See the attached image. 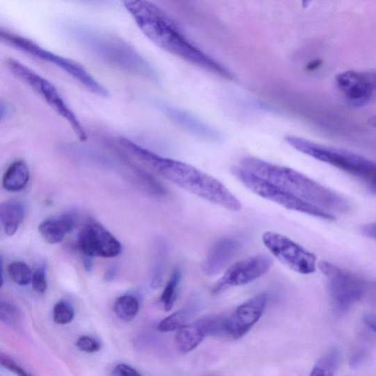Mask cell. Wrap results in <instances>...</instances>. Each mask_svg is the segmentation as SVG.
<instances>
[{"label": "cell", "mask_w": 376, "mask_h": 376, "mask_svg": "<svg viewBox=\"0 0 376 376\" xmlns=\"http://www.w3.org/2000/svg\"><path fill=\"white\" fill-rule=\"evenodd\" d=\"M177 331L176 343L179 351L183 353L192 352L206 336L198 322L184 325Z\"/></svg>", "instance_id": "19"}, {"label": "cell", "mask_w": 376, "mask_h": 376, "mask_svg": "<svg viewBox=\"0 0 376 376\" xmlns=\"http://www.w3.org/2000/svg\"><path fill=\"white\" fill-rule=\"evenodd\" d=\"M76 219V212L69 211L60 216L45 220L38 227V231L46 242L58 244L72 230Z\"/></svg>", "instance_id": "16"}, {"label": "cell", "mask_w": 376, "mask_h": 376, "mask_svg": "<svg viewBox=\"0 0 376 376\" xmlns=\"http://www.w3.org/2000/svg\"><path fill=\"white\" fill-rule=\"evenodd\" d=\"M84 256L113 258L122 251V244L111 233L96 222L87 223L81 230L77 241Z\"/></svg>", "instance_id": "12"}, {"label": "cell", "mask_w": 376, "mask_h": 376, "mask_svg": "<svg viewBox=\"0 0 376 376\" xmlns=\"http://www.w3.org/2000/svg\"><path fill=\"white\" fill-rule=\"evenodd\" d=\"M74 318V310L73 307L67 302H59L54 307V321L65 325L71 322Z\"/></svg>", "instance_id": "25"}, {"label": "cell", "mask_w": 376, "mask_h": 376, "mask_svg": "<svg viewBox=\"0 0 376 376\" xmlns=\"http://www.w3.org/2000/svg\"><path fill=\"white\" fill-rule=\"evenodd\" d=\"M366 327L373 332H375V316L374 314H368L363 318Z\"/></svg>", "instance_id": "33"}, {"label": "cell", "mask_w": 376, "mask_h": 376, "mask_svg": "<svg viewBox=\"0 0 376 376\" xmlns=\"http://www.w3.org/2000/svg\"><path fill=\"white\" fill-rule=\"evenodd\" d=\"M6 63L13 74L31 86L53 109L67 120L80 140H87L88 136L83 126L67 104L65 102L53 83L15 58H7Z\"/></svg>", "instance_id": "7"}, {"label": "cell", "mask_w": 376, "mask_h": 376, "mask_svg": "<svg viewBox=\"0 0 376 376\" xmlns=\"http://www.w3.org/2000/svg\"><path fill=\"white\" fill-rule=\"evenodd\" d=\"M342 352L338 347L328 350L316 363L310 375H334L341 366Z\"/></svg>", "instance_id": "20"}, {"label": "cell", "mask_w": 376, "mask_h": 376, "mask_svg": "<svg viewBox=\"0 0 376 376\" xmlns=\"http://www.w3.org/2000/svg\"><path fill=\"white\" fill-rule=\"evenodd\" d=\"M0 368L22 376L30 375L23 370L14 359L2 352H0Z\"/></svg>", "instance_id": "26"}, {"label": "cell", "mask_w": 376, "mask_h": 376, "mask_svg": "<svg viewBox=\"0 0 376 376\" xmlns=\"http://www.w3.org/2000/svg\"><path fill=\"white\" fill-rule=\"evenodd\" d=\"M159 108L168 120L193 136L207 141L215 142L222 139V135L214 128L186 110L166 103H160Z\"/></svg>", "instance_id": "14"}, {"label": "cell", "mask_w": 376, "mask_h": 376, "mask_svg": "<svg viewBox=\"0 0 376 376\" xmlns=\"http://www.w3.org/2000/svg\"><path fill=\"white\" fill-rule=\"evenodd\" d=\"M17 318V312L14 306L0 302V320L8 324L15 323Z\"/></svg>", "instance_id": "29"}, {"label": "cell", "mask_w": 376, "mask_h": 376, "mask_svg": "<svg viewBox=\"0 0 376 376\" xmlns=\"http://www.w3.org/2000/svg\"><path fill=\"white\" fill-rule=\"evenodd\" d=\"M360 231L362 236L370 238L375 239V223H370L363 225L360 228Z\"/></svg>", "instance_id": "32"}, {"label": "cell", "mask_w": 376, "mask_h": 376, "mask_svg": "<svg viewBox=\"0 0 376 376\" xmlns=\"http://www.w3.org/2000/svg\"><path fill=\"white\" fill-rule=\"evenodd\" d=\"M81 1L97 5H104L109 3L111 0H81Z\"/></svg>", "instance_id": "36"}, {"label": "cell", "mask_w": 376, "mask_h": 376, "mask_svg": "<svg viewBox=\"0 0 376 376\" xmlns=\"http://www.w3.org/2000/svg\"><path fill=\"white\" fill-rule=\"evenodd\" d=\"M319 268L327 279L332 302L339 313L346 312L366 297L368 284L364 279L327 261L320 262Z\"/></svg>", "instance_id": "8"}, {"label": "cell", "mask_w": 376, "mask_h": 376, "mask_svg": "<svg viewBox=\"0 0 376 376\" xmlns=\"http://www.w3.org/2000/svg\"><path fill=\"white\" fill-rule=\"evenodd\" d=\"M30 172L27 164L22 161L13 163L8 168L3 179V186L7 191L16 193L28 185Z\"/></svg>", "instance_id": "18"}, {"label": "cell", "mask_w": 376, "mask_h": 376, "mask_svg": "<svg viewBox=\"0 0 376 376\" xmlns=\"http://www.w3.org/2000/svg\"><path fill=\"white\" fill-rule=\"evenodd\" d=\"M113 375L116 376H140L141 374L135 368L126 364H120L116 366Z\"/></svg>", "instance_id": "31"}, {"label": "cell", "mask_w": 376, "mask_h": 376, "mask_svg": "<svg viewBox=\"0 0 376 376\" xmlns=\"http://www.w3.org/2000/svg\"><path fill=\"white\" fill-rule=\"evenodd\" d=\"M368 357V352L366 348H361L357 350L350 359V366L357 369L362 366Z\"/></svg>", "instance_id": "30"}, {"label": "cell", "mask_w": 376, "mask_h": 376, "mask_svg": "<svg viewBox=\"0 0 376 376\" xmlns=\"http://www.w3.org/2000/svg\"><path fill=\"white\" fill-rule=\"evenodd\" d=\"M121 2L142 33L167 53L222 79H234V76L222 64L192 44L172 19L149 0Z\"/></svg>", "instance_id": "1"}, {"label": "cell", "mask_w": 376, "mask_h": 376, "mask_svg": "<svg viewBox=\"0 0 376 376\" xmlns=\"http://www.w3.org/2000/svg\"><path fill=\"white\" fill-rule=\"evenodd\" d=\"M181 279V273L180 270L178 268L174 269L161 297V301L165 311H170L177 301V291Z\"/></svg>", "instance_id": "22"}, {"label": "cell", "mask_w": 376, "mask_h": 376, "mask_svg": "<svg viewBox=\"0 0 376 376\" xmlns=\"http://www.w3.org/2000/svg\"><path fill=\"white\" fill-rule=\"evenodd\" d=\"M240 247V240L234 238H224L217 241L202 263L204 273L210 277L220 274L236 256Z\"/></svg>", "instance_id": "15"}, {"label": "cell", "mask_w": 376, "mask_h": 376, "mask_svg": "<svg viewBox=\"0 0 376 376\" xmlns=\"http://www.w3.org/2000/svg\"><path fill=\"white\" fill-rule=\"evenodd\" d=\"M313 0H302V6L304 8H307Z\"/></svg>", "instance_id": "40"}, {"label": "cell", "mask_w": 376, "mask_h": 376, "mask_svg": "<svg viewBox=\"0 0 376 376\" xmlns=\"http://www.w3.org/2000/svg\"><path fill=\"white\" fill-rule=\"evenodd\" d=\"M240 167L332 215L346 213L351 209L347 199L340 194L291 167L254 157L243 158Z\"/></svg>", "instance_id": "3"}, {"label": "cell", "mask_w": 376, "mask_h": 376, "mask_svg": "<svg viewBox=\"0 0 376 376\" xmlns=\"http://www.w3.org/2000/svg\"><path fill=\"white\" fill-rule=\"evenodd\" d=\"M68 31L74 40L111 66L151 81L158 79L151 65L120 38L83 26H71Z\"/></svg>", "instance_id": "4"}, {"label": "cell", "mask_w": 376, "mask_h": 376, "mask_svg": "<svg viewBox=\"0 0 376 376\" xmlns=\"http://www.w3.org/2000/svg\"><path fill=\"white\" fill-rule=\"evenodd\" d=\"M6 115V107L3 105L2 103H0V122L4 118Z\"/></svg>", "instance_id": "38"}, {"label": "cell", "mask_w": 376, "mask_h": 376, "mask_svg": "<svg viewBox=\"0 0 376 376\" xmlns=\"http://www.w3.org/2000/svg\"><path fill=\"white\" fill-rule=\"evenodd\" d=\"M116 275V269L115 268H109L105 275V279L108 281H112Z\"/></svg>", "instance_id": "35"}, {"label": "cell", "mask_w": 376, "mask_h": 376, "mask_svg": "<svg viewBox=\"0 0 376 376\" xmlns=\"http://www.w3.org/2000/svg\"><path fill=\"white\" fill-rule=\"evenodd\" d=\"M231 174L247 189L257 196L275 202L284 209L302 213L324 220H334L335 216L319 207L303 201L284 190L270 181L245 170L242 167H233Z\"/></svg>", "instance_id": "6"}, {"label": "cell", "mask_w": 376, "mask_h": 376, "mask_svg": "<svg viewBox=\"0 0 376 376\" xmlns=\"http://www.w3.org/2000/svg\"><path fill=\"white\" fill-rule=\"evenodd\" d=\"M263 242L269 252L293 270L304 275L314 273L316 256L301 245L279 233L266 231Z\"/></svg>", "instance_id": "9"}, {"label": "cell", "mask_w": 376, "mask_h": 376, "mask_svg": "<svg viewBox=\"0 0 376 376\" xmlns=\"http://www.w3.org/2000/svg\"><path fill=\"white\" fill-rule=\"evenodd\" d=\"M83 264L85 269L87 272H90L92 270L93 268V261L92 257L84 256L83 257Z\"/></svg>", "instance_id": "34"}, {"label": "cell", "mask_w": 376, "mask_h": 376, "mask_svg": "<svg viewBox=\"0 0 376 376\" xmlns=\"http://www.w3.org/2000/svg\"><path fill=\"white\" fill-rule=\"evenodd\" d=\"M268 302L266 293L259 294L240 305L227 318V336L234 340L242 338L262 317Z\"/></svg>", "instance_id": "13"}, {"label": "cell", "mask_w": 376, "mask_h": 376, "mask_svg": "<svg viewBox=\"0 0 376 376\" xmlns=\"http://www.w3.org/2000/svg\"><path fill=\"white\" fill-rule=\"evenodd\" d=\"M273 261L265 254H259L243 259L230 266L222 279L214 285L211 292L218 294L231 287L242 286L264 275Z\"/></svg>", "instance_id": "11"}, {"label": "cell", "mask_w": 376, "mask_h": 376, "mask_svg": "<svg viewBox=\"0 0 376 376\" xmlns=\"http://www.w3.org/2000/svg\"><path fill=\"white\" fill-rule=\"evenodd\" d=\"M8 273L11 279L21 286H26L32 281V271L30 267L23 262L11 263L8 266Z\"/></svg>", "instance_id": "23"}, {"label": "cell", "mask_w": 376, "mask_h": 376, "mask_svg": "<svg viewBox=\"0 0 376 376\" xmlns=\"http://www.w3.org/2000/svg\"><path fill=\"white\" fill-rule=\"evenodd\" d=\"M138 311L139 302L133 295H122L116 300L114 304L115 315L126 322L133 320L137 316Z\"/></svg>", "instance_id": "21"}, {"label": "cell", "mask_w": 376, "mask_h": 376, "mask_svg": "<svg viewBox=\"0 0 376 376\" xmlns=\"http://www.w3.org/2000/svg\"><path fill=\"white\" fill-rule=\"evenodd\" d=\"M188 319V313L185 310L177 311V312L165 318L159 324V329L163 332H171L178 330L186 325Z\"/></svg>", "instance_id": "24"}, {"label": "cell", "mask_w": 376, "mask_h": 376, "mask_svg": "<svg viewBox=\"0 0 376 376\" xmlns=\"http://www.w3.org/2000/svg\"><path fill=\"white\" fill-rule=\"evenodd\" d=\"M26 206L22 202L10 200L0 204V220L7 236L15 234L24 220Z\"/></svg>", "instance_id": "17"}, {"label": "cell", "mask_w": 376, "mask_h": 376, "mask_svg": "<svg viewBox=\"0 0 376 376\" xmlns=\"http://www.w3.org/2000/svg\"><path fill=\"white\" fill-rule=\"evenodd\" d=\"M116 144L129 156L193 195L231 211L238 212L242 209V204L234 194L217 179L197 167L161 156L126 138H120Z\"/></svg>", "instance_id": "2"}, {"label": "cell", "mask_w": 376, "mask_h": 376, "mask_svg": "<svg viewBox=\"0 0 376 376\" xmlns=\"http://www.w3.org/2000/svg\"><path fill=\"white\" fill-rule=\"evenodd\" d=\"M284 140L297 151L364 181L375 193L374 161L348 150L321 145L300 137L286 136Z\"/></svg>", "instance_id": "5"}, {"label": "cell", "mask_w": 376, "mask_h": 376, "mask_svg": "<svg viewBox=\"0 0 376 376\" xmlns=\"http://www.w3.org/2000/svg\"><path fill=\"white\" fill-rule=\"evenodd\" d=\"M335 82L337 89L350 106L364 108L374 98L376 82L375 72L346 71L337 74Z\"/></svg>", "instance_id": "10"}, {"label": "cell", "mask_w": 376, "mask_h": 376, "mask_svg": "<svg viewBox=\"0 0 376 376\" xmlns=\"http://www.w3.org/2000/svg\"><path fill=\"white\" fill-rule=\"evenodd\" d=\"M76 345L81 351L86 353L97 352L100 349L99 343L95 339L92 338V337L88 336L80 337L79 341H76Z\"/></svg>", "instance_id": "28"}, {"label": "cell", "mask_w": 376, "mask_h": 376, "mask_svg": "<svg viewBox=\"0 0 376 376\" xmlns=\"http://www.w3.org/2000/svg\"><path fill=\"white\" fill-rule=\"evenodd\" d=\"M3 264H2V259L1 256H0V288L3 286Z\"/></svg>", "instance_id": "37"}, {"label": "cell", "mask_w": 376, "mask_h": 376, "mask_svg": "<svg viewBox=\"0 0 376 376\" xmlns=\"http://www.w3.org/2000/svg\"><path fill=\"white\" fill-rule=\"evenodd\" d=\"M321 64V61L320 60H316L314 61L313 63H311V65H309V70H313V68H317L318 67L319 65Z\"/></svg>", "instance_id": "39"}, {"label": "cell", "mask_w": 376, "mask_h": 376, "mask_svg": "<svg viewBox=\"0 0 376 376\" xmlns=\"http://www.w3.org/2000/svg\"><path fill=\"white\" fill-rule=\"evenodd\" d=\"M33 290L38 293H44L47 288L46 268L42 266L38 268L32 278Z\"/></svg>", "instance_id": "27"}]
</instances>
